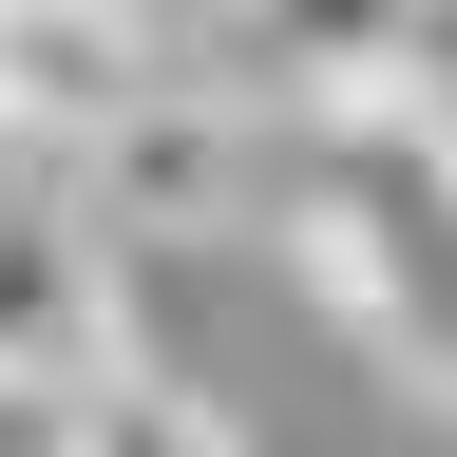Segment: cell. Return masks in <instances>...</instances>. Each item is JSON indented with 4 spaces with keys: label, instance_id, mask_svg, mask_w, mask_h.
Returning a JSON list of instances; mask_svg holds the SVG:
<instances>
[{
    "label": "cell",
    "instance_id": "obj_6",
    "mask_svg": "<svg viewBox=\"0 0 457 457\" xmlns=\"http://www.w3.org/2000/svg\"><path fill=\"white\" fill-rule=\"evenodd\" d=\"M77 457H248V438H228L191 381H153V362H134V381H96V400H77Z\"/></svg>",
    "mask_w": 457,
    "mask_h": 457
},
{
    "label": "cell",
    "instance_id": "obj_7",
    "mask_svg": "<svg viewBox=\"0 0 457 457\" xmlns=\"http://www.w3.org/2000/svg\"><path fill=\"white\" fill-rule=\"evenodd\" d=\"M0 457H77V400H20V381H0Z\"/></svg>",
    "mask_w": 457,
    "mask_h": 457
},
{
    "label": "cell",
    "instance_id": "obj_5",
    "mask_svg": "<svg viewBox=\"0 0 457 457\" xmlns=\"http://www.w3.org/2000/svg\"><path fill=\"white\" fill-rule=\"evenodd\" d=\"M210 38H248L305 114H343V96H400V57H420V0H210Z\"/></svg>",
    "mask_w": 457,
    "mask_h": 457
},
{
    "label": "cell",
    "instance_id": "obj_4",
    "mask_svg": "<svg viewBox=\"0 0 457 457\" xmlns=\"http://www.w3.org/2000/svg\"><path fill=\"white\" fill-rule=\"evenodd\" d=\"M0 381L20 400L134 381V343H114V228L57 191V171H0Z\"/></svg>",
    "mask_w": 457,
    "mask_h": 457
},
{
    "label": "cell",
    "instance_id": "obj_3",
    "mask_svg": "<svg viewBox=\"0 0 457 457\" xmlns=\"http://www.w3.org/2000/svg\"><path fill=\"white\" fill-rule=\"evenodd\" d=\"M191 77V57L153 38V0H0V153H114L134 114Z\"/></svg>",
    "mask_w": 457,
    "mask_h": 457
},
{
    "label": "cell",
    "instance_id": "obj_1",
    "mask_svg": "<svg viewBox=\"0 0 457 457\" xmlns=\"http://www.w3.org/2000/svg\"><path fill=\"white\" fill-rule=\"evenodd\" d=\"M267 228H286V267L324 286V324L362 343L381 381H420L438 420H457V134H438V114H420V96L305 114Z\"/></svg>",
    "mask_w": 457,
    "mask_h": 457
},
{
    "label": "cell",
    "instance_id": "obj_2",
    "mask_svg": "<svg viewBox=\"0 0 457 457\" xmlns=\"http://www.w3.org/2000/svg\"><path fill=\"white\" fill-rule=\"evenodd\" d=\"M267 191H286V134H267L248 77H171L114 153H77V210L114 248H210V228H248Z\"/></svg>",
    "mask_w": 457,
    "mask_h": 457
}]
</instances>
